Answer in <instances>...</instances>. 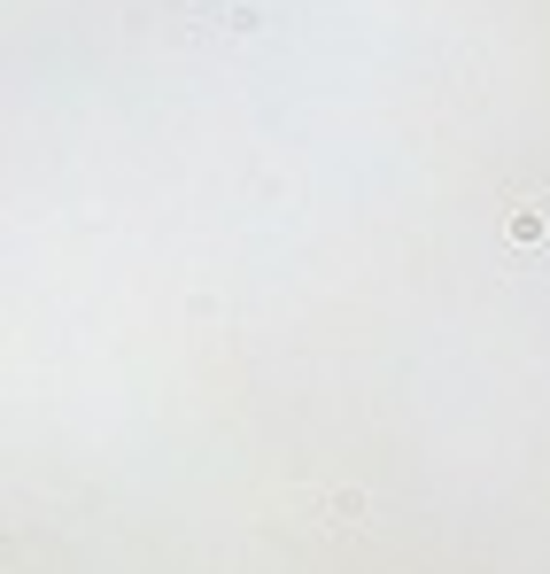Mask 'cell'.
<instances>
[{"label":"cell","mask_w":550,"mask_h":574,"mask_svg":"<svg viewBox=\"0 0 550 574\" xmlns=\"http://www.w3.org/2000/svg\"><path fill=\"white\" fill-rule=\"evenodd\" d=\"M542 233H550V210H542V202H519V210L504 218V241H512V249H535Z\"/></svg>","instance_id":"6da1fadb"},{"label":"cell","mask_w":550,"mask_h":574,"mask_svg":"<svg viewBox=\"0 0 550 574\" xmlns=\"http://www.w3.org/2000/svg\"><path fill=\"white\" fill-rule=\"evenodd\" d=\"M326 513H333V520H341V528H349V520H356V513H364V497H356V489H341V497H326Z\"/></svg>","instance_id":"7a4b0ae2"}]
</instances>
